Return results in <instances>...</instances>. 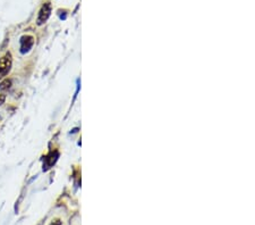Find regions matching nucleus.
<instances>
[{
  "mask_svg": "<svg viewBox=\"0 0 255 225\" xmlns=\"http://www.w3.org/2000/svg\"><path fill=\"white\" fill-rule=\"evenodd\" d=\"M11 63L13 61H11V55L9 52L0 58V80L3 79L10 72Z\"/></svg>",
  "mask_w": 255,
  "mask_h": 225,
  "instance_id": "nucleus-1",
  "label": "nucleus"
},
{
  "mask_svg": "<svg viewBox=\"0 0 255 225\" xmlns=\"http://www.w3.org/2000/svg\"><path fill=\"white\" fill-rule=\"evenodd\" d=\"M51 15V3L50 2H46L44 5L41 7V9L39 11V16H38V25H42L43 23H46L48 18L50 17Z\"/></svg>",
  "mask_w": 255,
  "mask_h": 225,
  "instance_id": "nucleus-2",
  "label": "nucleus"
},
{
  "mask_svg": "<svg viewBox=\"0 0 255 225\" xmlns=\"http://www.w3.org/2000/svg\"><path fill=\"white\" fill-rule=\"evenodd\" d=\"M34 44V38L32 35H24L20 38V52L26 54L32 49Z\"/></svg>",
  "mask_w": 255,
  "mask_h": 225,
  "instance_id": "nucleus-3",
  "label": "nucleus"
},
{
  "mask_svg": "<svg viewBox=\"0 0 255 225\" xmlns=\"http://www.w3.org/2000/svg\"><path fill=\"white\" fill-rule=\"evenodd\" d=\"M11 87V81L10 80H3L1 83H0V91H6Z\"/></svg>",
  "mask_w": 255,
  "mask_h": 225,
  "instance_id": "nucleus-4",
  "label": "nucleus"
},
{
  "mask_svg": "<svg viewBox=\"0 0 255 225\" xmlns=\"http://www.w3.org/2000/svg\"><path fill=\"white\" fill-rule=\"evenodd\" d=\"M5 100H6V96L5 95H1V93H0V106H1L3 102H5Z\"/></svg>",
  "mask_w": 255,
  "mask_h": 225,
  "instance_id": "nucleus-5",
  "label": "nucleus"
},
{
  "mask_svg": "<svg viewBox=\"0 0 255 225\" xmlns=\"http://www.w3.org/2000/svg\"><path fill=\"white\" fill-rule=\"evenodd\" d=\"M50 225H61L60 220H58V219H57V220H53L52 222L50 223Z\"/></svg>",
  "mask_w": 255,
  "mask_h": 225,
  "instance_id": "nucleus-6",
  "label": "nucleus"
}]
</instances>
